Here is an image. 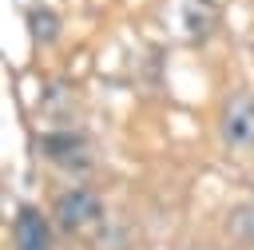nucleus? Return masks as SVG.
I'll return each mask as SVG.
<instances>
[{
  "label": "nucleus",
  "instance_id": "f257e3e1",
  "mask_svg": "<svg viewBox=\"0 0 254 250\" xmlns=\"http://www.w3.org/2000/svg\"><path fill=\"white\" fill-rule=\"evenodd\" d=\"M56 218H60V226L71 230V234H83V230L99 226V218H103L99 194L87 190V187H75V190L60 194V202H56Z\"/></svg>",
  "mask_w": 254,
  "mask_h": 250
},
{
  "label": "nucleus",
  "instance_id": "f03ea898",
  "mask_svg": "<svg viewBox=\"0 0 254 250\" xmlns=\"http://www.w3.org/2000/svg\"><path fill=\"white\" fill-rule=\"evenodd\" d=\"M222 139L234 147V151H246L254 147V99L246 91H234L226 111H222Z\"/></svg>",
  "mask_w": 254,
  "mask_h": 250
},
{
  "label": "nucleus",
  "instance_id": "7ed1b4c3",
  "mask_svg": "<svg viewBox=\"0 0 254 250\" xmlns=\"http://www.w3.org/2000/svg\"><path fill=\"white\" fill-rule=\"evenodd\" d=\"M16 250H52V230H48V218L36 210V206H24L16 214Z\"/></svg>",
  "mask_w": 254,
  "mask_h": 250
},
{
  "label": "nucleus",
  "instance_id": "20e7f679",
  "mask_svg": "<svg viewBox=\"0 0 254 250\" xmlns=\"http://www.w3.org/2000/svg\"><path fill=\"white\" fill-rule=\"evenodd\" d=\"M44 151H48V159L52 163H83V155H87V147H83V139L79 135H44Z\"/></svg>",
  "mask_w": 254,
  "mask_h": 250
},
{
  "label": "nucleus",
  "instance_id": "39448f33",
  "mask_svg": "<svg viewBox=\"0 0 254 250\" xmlns=\"http://www.w3.org/2000/svg\"><path fill=\"white\" fill-rule=\"evenodd\" d=\"M28 24H32V36H36L40 44H52V40L60 36V20H56V12H48V8H32V12H28Z\"/></svg>",
  "mask_w": 254,
  "mask_h": 250
},
{
  "label": "nucleus",
  "instance_id": "423d86ee",
  "mask_svg": "<svg viewBox=\"0 0 254 250\" xmlns=\"http://www.w3.org/2000/svg\"><path fill=\"white\" fill-rule=\"evenodd\" d=\"M230 234H234L238 242H254V202L230 210Z\"/></svg>",
  "mask_w": 254,
  "mask_h": 250
}]
</instances>
